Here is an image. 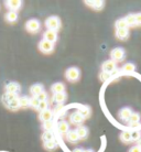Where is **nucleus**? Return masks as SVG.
<instances>
[{
  "mask_svg": "<svg viewBox=\"0 0 141 152\" xmlns=\"http://www.w3.org/2000/svg\"><path fill=\"white\" fill-rule=\"evenodd\" d=\"M45 26L47 28V30H53L56 32L61 27V21L58 19V17H50L46 19Z\"/></svg>",
  "mask_w": 141,
  "mask_h": 152,
  "instance_id": "nucleus-1",
  "label": "nucleus"
},
{
  "mask_svg": "<svg viewBox=\"0 0 141 152\" xmlns=\"http://www.w3.org/2000/svg\"><path fill=\"white\" fill-rule=\"evenodd\" d=\"M80 72L77 67H69L66 72H65V77L69 80V82H76L80 78Z\"/></svg>",
  "mask_w": 141,
  "mask_h": 152,
  "instance_id": "nucleus-2",
  "label": "nucleus"
},
{
  "mask_svg": "<svg viewBox=\"0 0 141 152\" xmlns=\"http://www.w3.org/2000/svg\"><path fill=\"white\" fill-rule=\"evenodd\" d=\"M110 56H111V61H114L115 63L116 62H120L125 58V51L121 48H116V49H114L111 51Z\"/></svg>",
  "mask_w": 141,
  "mask_h": 152,
  "instance_id": "nucleus-3",
  "label": "nucleus"
},
{
  "mask_svg": "<svg viewBox=\"0 0 141 152\" xmlns=\"http://www.w3.org/2000/svg\"><path fill=\"white\" fill-rule=\"evenodd\" d=\"M26 29L30 33H37L40 30V22L37 19H31L26 23Z\"/></svg>",
  "mask_w": 141,
  "mask_h": 152,
  "instance_id": "nucleus-4",
  "label": "nucleus"
},
{
  "mask_svg": "<svg viewBox=\"0 0 141 152\" xmlns=\"http://www.w3.org/2000/svg\"><path fill=\"white\" fill-rule=\"evenodd\" d=\"M39 49H40V51L43 52V53H51L54 50V44L49 41L42 40V41L39 43Z\"/></svg>",
  "mask_w": 141,
  "mask_h": 152,
  "instance_id": "nucleus-5",
  "label": "nucleus"
},
{
  "mask_svg": "<svg viewBox=\"0 0 141 152\" xmlns=\"http://www.w3.org/2000/svg\"><path fill=\"white\" fill-rule=\"evenodd\" d=\"M102 69H103V72L110 74V73H113L115 69H116V63H115L114 61H111V60L104 62Z\"/></svg>",
  "mask_w": 141,
  "mask_h": 152,
  "instance_id": "nucleus-6",
  "label": "nucleus"
},
{
  "mask_svg": "<svg viewBox=\"0 0 141 152\" xmlns=\"http://www.w3.org/2000/svg\"><path fill=\"white\" fill-rule=\"evenodd\" d=\"M43 37H44L43 40L51 42V43H53V44H54V42L57 40V33L53 30H46L45 32H44Z\"/></svg>",
  "mask_w": 141,
  "mask_h": 152,
  "instance_id": "nucleus-7",
  "label": "nucleus"
},
{
  "mask_svg": "<svg viewBox=\"0 0 141 152\" xmlns=\"http://www.w3.org/2000/svg\"><path fill=\"white\" fill-rule=\"evenodd\" d=\"M6 91L7 93H10V94H15L17 95L20 91V85L15 82H11V83H8L7 86H6Z\"/></svg>",
  "mask_w": 141,
  "mask_h": 152,
  "instance_id": "nucleus-8",
  "label": "nucleus"
},
{
  "mask_svg": "<svg viewBox=\"0 0 141 152\" xmlns=\"http://www.w3.org/2000/svg\"><path fill=\"white\" fill-rule=\"evenodd\" d=\"M131 115H132V111L130 108H122L121 110L119 111V117L123 121H128L129 118L131 117Z\"/></svg>",
  "mask_w": 141,
  "mask_h": 152,
  "instance_id": "nucleus-9",
  "label": "nucleus"
},
{
  "mask_svg": "<svg viewBox=\"0 0 141 152\" xmlns=\"http://www.w3.org/2000/svg\"><path fill=\"white\" fill-rule=\"evenodd\" d=\"M69 120H71V122H72L73 125H80L82 122L84 121V117L80 113H74V114L71 115Z\"/></svg>",
  "mask_w": 141,
  "mask_h": 152,
  "instance_id": "nucleus-10",
  "label": "nucleus"
},
{
  "mask_svg": "<svg viewBox=\"0 0 141 152\" xmlns=\"http://www.w3.org/2000/svg\"><path fill=\"white\" fill-rule=\"evenodd\" d=\"M52 118H53V113H52V110H50L49 108H47L46 110L41 111V114H40V119H41L43 122L51 121Z\"/></svg>",
  "mask_w": 141,
  "mask_h": 152,
  "instance_id": "nucleus-11",
  "label": "nucleus"
},
{
  "mask_svg": "<svg viewBox=\"0 0 141 152\" xmlns=\"http://www.w3.org/2000/svg\"><path fill=\"white\" fill-rule=\"evenodd\" d=\"M76 133L78 136V139H86L88 136V130L84 126H78L76 129Z\"/></svg>",
  "mask_w": 141,
  "mask_h": 152,
  "instance_id": "nucleus-12",
  "label": "nucleus"
},
{
  "mask_svg": "<svg viewBox=\"0 0 141 152\" xmlns=\"http://www.w3.org/2000/svg\"><path fill=\"white\" fill-rule=\"evenodd\" d=\"M66 139L69 142H72V143H75L76 141H78V136L76 133V130H69L66 132Z\"/></svg>",
  "mask_w": 141,
  "mask_h": 152,
  "instance_id": "nucleus-13",
  "label": "nucleus"
},
{
  "mask_svg": "<svg viewBox=\"0 0 141 152\" xmlns=\"http://www.w3.org/2000/svg\"><path fill=\"white\" fill-rule=\"evenodd\" d=\"M30 91H31V94L33 95V97H37V96L40 95L43 91V86L41 84H34V85L31 86Z\"/></svg>",
  "mask_w": 141,
  "mask_h": 152,
  "instance_id": "nucleus-14",
  "label": "nucleus"
},
{
  "mask_svg": "<svg viewBox=\"0 0 141 152\" xmlns=\"http://www.w3.org/2000/svg\"><path fill=\"white\" fill-rule=\"evenodd\" d=\"M7 7L10 9V11H15L21 7V1L20 0H11L7 1Z\"/></svg>",
  "mask_w": 141,
  "mask_h": 152,
  "instance_id": "nucleus-15",
  "label": "nucleus"
},
{
  "mask_svg": "<svg viewBox=\"0 0 141 152\" xmlns=\"http://www.w3.org/2000/svg\"><path fill=\"white\" fill-rule=\"evenodd\" d=\"M116 35H117V38H118L119 40H126V39L128 38V35H129L128 28H127V29H117Z\"/></svg>",
  "mask_w": 141,
  "mask_h": 152,
  "instance_id": "nucleus-16",
  "label": "nucleus"
},
{
  "mask_svg": "<svg viewBox=\"0 0 141 152\" xmlns=\"http://www.w3.org/2000/svg\"><path fill=\"white\" fill-rule=\"evenodd\" d=\"M65 86L63 83H55L52 85L51 91H53L54 94H60V93H64Z\"/></svg>",
  "mask_w": 141,
  "mask_h": 152,
  "instance_id": "nucleus-17",
  "label": "nucleus"
},
{
  "mask_svg": "<svg viewBox=\"0 0 141 152\" xmlns=\"http://www.w3.org/2000/svg\"><path fill=\"white\" fill-rule=\"evenodd\" d=\"M85 4L89 7L94 8L95 10H102L104 7V1H102V0H99V1H86Z\"/></svg>",
  "mask_w": 141,
  "mask_h": 152,
  "instance_id": "nucleus-18",
  "label": "nucleus"
},
{
  "mask_svg": "<svg viewBox=\"0 0 141 152\" xmlns=\"http://www.w3.org/2000/svg\"><path fill=\"white\" fill-rule=\"evenodd\" d=\"M65 99H66V94L65 93H60V94H54L53 95V102L56 104L64 103Z\"/></svg>",
  "mask_w": 141,
  "mask_h": 152,
  "instance_id": "nucleus-19",
  "label": "nucleus"
},
{
  "mask_svg": "<svg viewBox=\"0 0 141 152\" xmlns=\"http://www.w3.org/2000/svg\"><path fill=\"white\" fill-rule=\"evenodd\" d=\"M7 106L9 109H11V110H18L20 108V105H19V97H17L15 98L13 100H11L10 103L7 104Z\"/></svg>",
  "mask_w": 141,
  "mask_h": 152,
  "instance_id": "nucleus-20",
  "label": "nucleus"
},
{
  "mask_svg": "<svg viewBox=\"0 0 141 152\" xmlns=\"http://www.w3.org/2000/svg\"><path fill=\"white\" fill-rule=\"evenodd\" d=\"M6 19H7L8 22H15L18 20V13H17V11H9L6 15Z\"/></svg>",
  "mask_w": 141,
  "mask_h": 152,
  "instance_id": "nucleus-21",
  "label": "nucleus"
},
{
  "mask_svg": "<svg viewBox=\"0 0 141 152\" xmlns=\"http://www.w3.org/2000/svg\"><path fill=\"white\" fill-rule=\"evenodd\" d=\"M29 104H30V98L27 97V96H22V97H19V105H20V108L22 107V108H27L29 106Z\"/></svg>",
  "mask_w": 141,
  "mask_h": 152,
  "instance_id": "nucleus-22",
  "label": "nucleus"
},
{
  "mask_svg": "<svg viewBox=\"0 0 141 152\" xmlns=\"http://www.w3.org/2000/svg\"><path fill=\"white\" fill-rule=\"evenodd\" d=\"M140 120V114H138V113H132L131 115V117L129 118V120L128 121L130 122V125H138V122Z\"/></svg>",
  "mask_w": 141,
  "mask_h": 152,
  "instance_id": "nucleus-23",
  "label": "nucleus"
},
{
  "mask_svg": "<svg viewBox=\"0 0 141 152\" xmlns=\"http://www.w3.org/2000/svg\"><path fill=\"white\" fill-rule=\"evenodd\" d=\"M125 21H126L127 26L128 27H134V26H136V19H134V15H128L125 18Z\"/></svg>",
  "mask_w": 141,
  "mask_h": 152,
  "instance_id": "nucleus-24",
  "label": "nucleus"
},
{
  "mask_svg": "<svg viewBox=\"0 0 141 152\" xmlns=\"http://www.w3.org/2000/svg\"><path fill=\"white\" fill-rule=\"evenodd\" d=\"M120 140L125 143H129L131 141V136H130V132L128 131H123V132L120 133Z\"/></svg>",
  "mask_w": 141,
  "mask_h": 152,
  "instance_id": "nucleus-25",
  "label": "nucleus"
},
{
  "mask_svg": "<svg viewBox=\"0 0 141 152\" xmlns=\"http://www.w3.org/2000/svg\"><path fill=\"white\" fill-rule=\"evenodd\" d=\"M57 129L61 133H66L69 131V124L65 121H61L58 124V127H57Z\"/></svg>",
  "mask_w": 141,
  "mask_h": 152,
  "instance_id": "nucleus-26",
  "label": "nucleus"
},
{
  "mask_svg": "<svg viewBox=\"0 0 141 152\" xmlns=\"http://www.w3.org/2000/svg\"><path fill=\"white\" fill-rule=\"evenodd\" d=\"M136 69V66L134 64L132 63H127V64L123 65V67H122V71L125 73H132Z\"/></svg>",
  "mask_w": 141,
  "mask_h": 152,
  "instance_id": "nucleus-27",
  "label": "nucleus"
},
{
  "mask_svg": "<svg viewBox=\"0 0 141 152\" xmlns=\"http://www.w3.org/2000/svg\"><path fill=\"white\" fill-rule=\"evenodd\" d=\"M42 140L44 141V142H46V141L54 140V134L51 132V131H45V132L43 133V136H42Z\"/></svg>",
  "mask_w": 141,
  "mask_h": 152,
  "instance_id": "nucleus-28",
  "label": "nucleus"
},
{
  "mask_svg": "<svg viewBox=\"0 0 141 152\" xmlns=\"http://www.w3.org/2000/svg\"><path fill=\"white\" fill-rule=\"evenodd\" d=\"M116 28H117V29H127V28H128L126 21H125V18H123V19H119L116 21Z\"/></svg>",
  "mask_w": 141,
  "mask_h": 152,
  "instance_id": "nucleus-29",
  "label": "nucleus"
},
{
  "mask_svg": "<svg viewBox=\"0 0 141 152\" xmlns=\"http://www.w3.org/2000/svg\"><path fill=\"white\" fill-rule=\"evenodd\" d=\"M44 148H45L46 150H53V149L56 148V142L54 140L46 141V142H44Z\"/></svg>",
  "mask_w": 141,
  "mask_h": 152,
  "instance_id": "nucleus-30",
  "label": "nucleus"
},
{
  "mask_svg": "<svg viewBox=\"0 0 141 152\" xmlns=\"http://www.w3.org/2000/svg\"><path fill=\"white\" fill-rule=\"evenodd\" d=\"M15 98H17V95H15V94H10V93H6L4 95V103L8 104V103H10L11 100H13Z\"/></svg>",
  "mask_w": 141,
  "mask_h": 152,
  "instance_id": "nucleus-31",
  "label": "nucleus"
},
{
  "mask_svg": "<svg viewBox=\"0 0 141 152\" xmlns=\"http://www.w3.org/2000/svg\"><path fill=\"white\" fill-rule=\"evenodd\" d=\"M80 114L84 117V119L86 117H88V116L91 115V109H89V107L85 106L84 108H82V109H80Z\"/></svg>",
  "mask_w": 141,
  "mask_h": 152,
  "instance_id": "nucleus-32",
  "label": "nucleus"
},
{
  "mask_svg": "<svg viewBox=\"0 0 141 152\" xmlns=\"http://www.w3.org/2000/svg\"><path fill=\"white\" fill-rule=\"evenodd\" d=\"M39 104H40L39 99L37 98V97H32V98L30 99V104H29V106L33 107V108H35V109H38Z\"/></svg>",
  "mask_w": 141,
  "mask_h": 152,
  "instance_id": "nucleus-33",
  "label": "nucleus"
},
{
  "mask_svg": "<svg viewBox=\"0 0 141 152\" xmlns=\"http://www.w3.org/2000/svg\"><path fill=\"white\" fill-rule=\"evenodd\" d=\"M130 136H131V140L132 141H139L141 134L139 131H134V132H130Z\"/></svg>",
  "mask_w": 141,
  "mask_h": 152,
  "instance_id": "nucleus-34",
  "label": "nucleus"
},
{
  "mask_svg": "<svg viewBox=\"0 0 141 152\" xmlns=\"http://www.w3.org/2000/svg\"><path fill=\"white\" fill-rule=\"evenodd\" d=\"M53 128V122L52 121H45L43 122V129L45 131H51V129Z\"/></svg>",
  "mask_w": 141,
  "mask_h": 152,
  "instance_id": "nucleus-35",
  "label": "nucleus"
},
{
  "mask_svg": "<svg viewBox=\"0 0 141 152\" xmlns=\"http://www.w3.org/2000/svg\"><path fill=\"white\" fill-rule=\"evenodd\" d=\"M38 109L40 111H43V110H46L47 109V102H40V104H39V107Z\"/></svg>",
  "mask_w": 141,
  "mask_h": 152,
  "instance_id": "nucleus-36",
  "label": "nucleus"
},
{
  "mask_svg": "<svg viewBox=\"0 0 141 152\" xmlns=\"http://www.w3.org/2000/svg\"><path fill=\"white\" fill-rule=\"evenodd\" d=\"M37 98L39 99V102H45L46 100V98H47V94H46L45 91H43L40 95H38L37 96Z\"/></svg>",
  "mask_w": 141,
  "mask_h": 152,
  "instance_id": "nucleus-37",
  "label": "nucleus"
},
{
  "mask_svg": "<svg viewBox=\"0 0 141 152\" xmlns=\"http://www.w3.org/2000/svg\"><path fill=\"white\" fill-rule=\"evenodd\" d=\"M109 77H110V74H108V73L102 72L100 74H99V78H100V80H107Z\"/></svg>",
  "mask_w": 141,
  "mask_h": 152,
  "instance_id": "nucleus-38",
  "label": "nucleus"
},
{
  "mask_svg": "<svg viewBox=\"0 0 141 152\" xmlns=\"http://www.w3.org/2000/svg\"><path fill=\"white\" fill-rule=\"evenodd\" d=\"M134 19H136V26H141V12L134 15Z\"/></svg>",
  "mask_w": 141,
  "mask_h": 152,
  "instance_id": "nucleus-39",
  "label": "nucleus"
},
{
  "mask_svg": "<svg viewBox=\"0 0 141 152\" xmlns=\"http://www.w3.org/2000/svg\"><path fill=\"white\" fill-rule=\"evenodd\" d=\"M129 152H141V151H140V149L138 148L137 145H134V147H132V148H130Z\"/></svg>",
  "mask_w": 141,
  "mask_h": 152,
  "instance_id": "nucleus-40",
  "label": "nucleus"
},
{
  "mask_svg": "<svg viewBox=\"0 0 141 152\" xmlns=\"http://www.w3.org/2000/svg\"><path fill=\"white\" fill-rule=\"evenodd\" d=\"M73 152H84V150L83 149H75Z\"/></svg>",
  "mask_w": 141,
  "mask_h": 152,
  "instance_id": "nucleus-41",
  "label": "nucleus"
},
{
  "mask_svg": "<svg viewBox=\"0 0 141 152\" xmlns=\"http://www.w3.org/2000/svg\"><path fill=\"white\" fill-rule=\"evenodd\" d=\"M138 148L140 149V151H141V140H139V142H138V145H137Z\"/></svg>",
  "mask_w": 141,
  "mask_h": 152,
  "instance_id": "nucleus-42",
  "label": "nucleus"
},
{
  "mask_svg": "<svg viewBox=\"0 0 141 152\" xmlns=\"http://www.w3.org/2000/svg\"><path fill=\"white\" fill-rule=\"evenodd\" d=\"M84 152H94V151L91 150V149H87V150H84Z\"/></svg>",
  "mask_w": 141,
  "mask_h": 152,
  "instance_id": "nucleus-43",
  "label": "nucleus"
}]
</instances>
